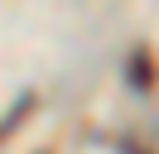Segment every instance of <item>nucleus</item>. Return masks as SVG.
I'll use <instances>...</instances> for the list:
<instances>
[{
	"mask_svg": "<svg viewBox=\"0 0 159 154\" xmlns=\"http://www.w3.org/2000/svg\"><path fill=\"white\" fill-rule=\"evenodd\" d=\"M154 58L145 53V48H140V53H130V87H140V92H149V82H154Z\"/></svg>",
	"mask_w": 159,
	"mask_h": 154,
	"instance_id": "nucleus-1",
	"label": "nucleus"
},
{
	"mask_svg": "<svg viewBox=\"0 0 159 154\" xmlns=\"http://www.w3.org/2000/svg\"><path fill=\"white\" fill-rule=\"evenodd\" d=\"M29 111H34V92H24L20 101H15L10 111H5V120H0V140H5V135H10V130H15V125H20V120H24Z\"/></svg>",
	"mask_w": 159,
	"mask_h": 154,
	"instance_id": "nucleus-2",
	"label": "nucleus"
},
{
	"mask_svg": "<svg viewBox=\"0 0 159 154\" xmlns=\"http://www.w3.org/2000/svg\"><path fill=\"white\" fill-rule=\"evenodd\" d=\"M125 154H149V149H125Z\"/></svg>",
	"mask_w": 159,
	"mask_h": 154,
	"instance_id": "nucleus-3",
	"label": "nucleus"
},
{
	"mask_svg": "<svg viewBox=\"0 0 159 154\" xmlns=\"http://www.w3.org/2000/svg\"><path fill=\"white\" fill-rule=\"evenodd\" d=\"M39 154H48V149H39Z\"/></svg>",
	"mask_w": 159,
	"mask_h": 154,
	"instance_id": "nucleus-4",
	"label": "nucleus"
}]
</instances>
